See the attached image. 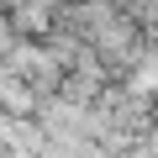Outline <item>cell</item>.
Segmentation results:
<instances>
[{"instance_id":"cell-1","label":"cell","mask_w":158,"mask_h":158,"mask_svg":"<svg viewBox=\"0 0 158 158\" xmlns=\"http://www.w3.org/2000/svg\"><path fill=\"white\" fill-rule=\"evenodd\" d=\"M137 85L142 90H158V58H148V69H137Z\"/></svg>"}]
</instances>
